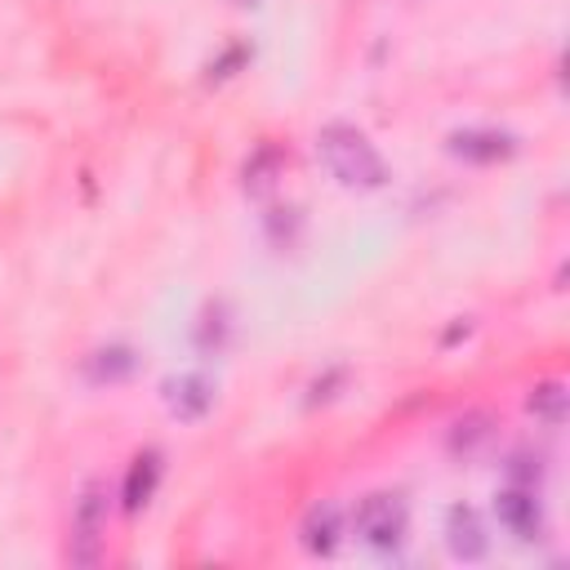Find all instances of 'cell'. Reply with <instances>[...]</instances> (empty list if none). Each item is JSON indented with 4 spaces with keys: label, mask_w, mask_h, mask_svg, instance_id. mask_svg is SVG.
I'll return each mask as SVG.
<instances>
[{
    "label": "cell",
    "mask_w": 570,
    "mask_h": 570,
    "mask_svg": "<svg viewBox=\"0 0 570 570\" xmlns=\"http://www.w3.org/2000/svg\"><path fill=\"white\" fill-rule=\"evenodd\" d=\"M316 156L325 160V169L343 187H379L387 178V165H383L379 147L356 125H343V120H334L316 134Z\"/></svg>",
    "instance_id": "6da1fadb"
},
{
    "label": "cell",
    "mask_w": 570,
    "mask_h": 570,
    "mask_svg": "<svg viewBox=\"0 0 570 570\" xmlns=\"http://www.w3.org/2000/svg\"><path fill=\"white\" fill-rule=\"evenodd\" d=\"M352 530L356 539L370 548V552H383L392 557L401 543H405V530H410V512H405V499L396 490H374L356 503L352 512Z\"/></svg>",
    "instance_id": "7a4b0ae2"
},
{
    "label": "cell",
    "mask_w": 570,
    "mask_h": 570,
    "mask_svg": "<svg viewBox=\"0 0 570 570\" xmlns=\"http://www.w3.org/2000/svg\"><path fill=\"white\" fill-rule=\"evenodd\" d=\"M494 512H499V521H503L517 539H534V534L543 530L539 485H530V481H508V485L494 494Z\"/></svg>",
    "instance_id": "3957f363"
},
{
    "label": "cell",
    "mask_w": 570,
    "mask_h": 570,
    "mask_svg": "<svg viewBox=\"0 0 570 570\" xmlns=\"http://www.w3.org/2000/svg\"><path fill=\"white\" fill-rule=\"evenodd\" d=\"M445 543H450V552H454L459 561H481V557H485L490 539H485L481 517H476L468 503H459V508L445 512Z\"/></svg>",
    "instance_id": "277c9868"
},
{
    "label": "cell",
    "mask_w": 570,
    "mask_h": 570,
    "mask_svg": "<svg viewBox=\"0 0 570 570\" xmlns=\"http://www.w3.org/2000/svg\"><path fill=\"white\" fill-rule=\"evenodd\" d=\"M298 539H303L307 552H316V557H334L338 543H343V512H338L334 503H316V508L303 517Z\"/></svg>",
    "instance_id": "5b68a950"
},
{
    "label": "cell",
    "mask_w": 570,
    "mask_h": 570,
    "mask_svg": "<svg viewBox=\"0 0 570 570\" xmlns=\"http://www.w3.org/2000/svg\"><path fill=\"white\" fill-rule=\"evenodd\" d=\"M209 401H214V392H209V383H205L200 374H183L178 383H169V405H174V414H183V419H196Z\"/></svg>",
    "instance_id": "8992f818"
}]
</instances>
